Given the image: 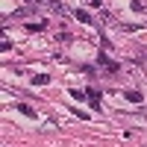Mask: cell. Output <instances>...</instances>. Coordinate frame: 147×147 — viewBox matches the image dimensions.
<instances>
[{
    "instance_id": "cell-3",
    "label": "cell",
    "mask_w": 147,
    "mask_h": 147,
    "mask_svg": "<svg viewBox=\"0 0 147 147\" xmlns=\"http://www.w3.org/2000/svg\"><path fill=\"white\" fill-rule=\"evenodd\" d=\"M27 30H30V32H41V30H44V24H41V21H30V24H27Z\"/></svg>"
},
{
    "instance_id": "cell-2",
    "label": "cell",
    "mask_w": 147,
    "mask_h": 147,
    "mask_svg": "<svg viewBox=\"0 0 147 147\" xmlns=\"http://www.w3.org/2000/svg\"><path fill=\"white\" fill-rule=\"evenodd\" d=\"M85 97H88V103L94 109H100V91H97V88H85Z\"/></svg>"
},
{
    "instance_id": "cell-8",
    "label": "cell",
    "mask_w": 147,
    "mask_h": 147,
    "mask_svg": "<svg viewBox=\"0 0 147 147\" xmlns=\"http://www.w3.org/2000/svg\"><path fill=\"white\" fill-rule=\"evenodd\" d=\"M88 3H91V6H100V3H103V0H88Z\"/></svg>"
},
{
    "instance_id": "cell-7",
    "label": "cell",
    "mask_w": 147,
    "mask_h": 147,
    "mask_svg": "<svg viewBox=\"0 0 147 147\" xmlns=\"http://www.w3.org/2000/svg\"><path fill=\"white\" fill-rule=\"evenodd\" d=\"M18 109H21V112H24V115H27V118H35V112H32V109H30V106H27V103H21V106H18Z\"/></svg>"
},
{
    "instance_id": "cell-1",
    "label": "cell",
    "mask_w": 147,
    "mask_h": 147,
    "mask_svg": "<svg viewBox=\"0 0 147 147\" xmlns=\"http://www.w3.org/2000/svg\"><path fill=\"white\" fill-rule=\"evenodd\" d=\"M97 62H100V65L106 68V74H118V62H112V59H106V53H100V56H97Z\"/></svg>"
},
{
    "instance_id": "cell-4",
    "label": "cell",
    "mask_w": 147,
    "mask_h": 147,
    "mask_svg": "<svg viewBox=\"0 0 147 147\" xmlns=\"http://www.w3.org/2000/svg\"><path fill=\"white\" fill-rule=\"evenodd\" d=\"M50 82V77H47V74H38V77H32V85H47Z\"/></svg>"
},
{
    "instance_id": "cell-6",
    "label": "cell",
    "mask_w": 147,
    "mask_h": 147,
    "mask_svg": "<svg viewBox=\"0 0 147 147\" xmlns=\"http://www.w3.org/2000/svg\"><path fill=\"white\" fill-rule=\"evenodd\" d=\"M77 21H82V24H91V15H88V12H82V9H77Z\"/></svg>"
},
{
    "instance_id": "cell-5",
    "label": "cell",
    "mask_w": 147,
    "mask_h": 147,
    "mask_svg": "<svg viewBox=\"0 0 147 147\" xmlns=\"http://www.w3.org/2000/svg\"><path fill=\"white\" fill-rule=\"evenodd\" d=\"M124 97L132 100V103H141V94H138V91H124Z\"/></svg>"
}]
</instances>
